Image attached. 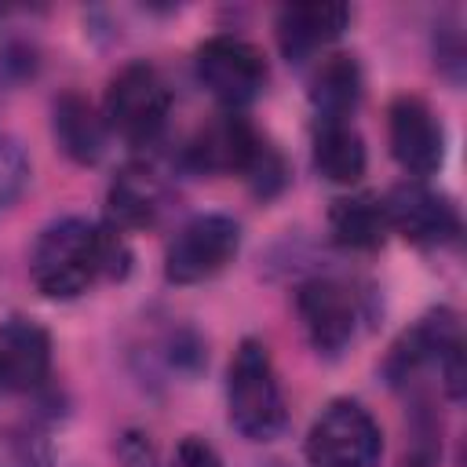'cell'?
I'll use <instances>...</instances> for the list:
<instances>
[{
	"label": "cell",
	"instance_id": "5b68a950",
	"mask_svg": "<svg viewBox=\"0 0 467 467\" xmlns=\"http://www.w3.org/2000/svg\"><path fill=\"white\" fill-rule=\"evenodd\" d=\"M241 248V226L230 215L208 212L179 226L164 252V274L175 285H197L219 274Z\"/></svg>",
	"mask_w": 467,
	"mask_h": 467
},
{
	"label": "cell",
	"instance_id": "5bb4252c",
	"mask_svg": "<svg viewBox=\"0 0 467 467\" xmlns=\"http://www.w3.org/2000/svg\"><path fill=\"white\" fill-rule=\"evenodd\" d=\"M314 168L328 182H358L365 175V142L350 120H317Z\"/></svg>",
	"mask_w": 467,
	"mask_h": 467
},
{
	"label": "cell",
	"instance_id": "d6986e66",
	"mask_svg": "<svg viewBox=\"0 0 467 467\" xmlns=\"http://www.w3.org/2000/svg\"><path fill=\"white\" fill-rule=\"evenodd\" d=\"M0 467H47V452L33 434H4Z\"/></svg>",
	"mask_w": 467,
	"mask_h": 467
},
{
	"label": "cell",
	"instance_id": "e0dca14e",
	"mask_svg": "<svg viewBox=\"0 0 467 467\" xmlns=\"http://www.w3.org/2000/svg\"><path fill=\"white\" fill-rule=\"evenodd\" d=\"M164 186L150 168H124L109 186V215L120 226H153L164 212Z\"/></svg>",
	"mask_w": 467,
	"mask_h": 467
},
{
	"label": "cell",
	"instance_id": "ffe728a7",
	"mask_svg": "<svg viewBox=\"0 0 467 467\" xmlns=\"http://www.w3.org/2000/svg\"><path fill=\"white\" fill-rule=\"evenodd\" d=\"M117 456H120V467H157L153 441L142 431H128L117 445Z\"/></svg>",
	"mask_w": 467,
	"mask_h": 467
},
{
	"label": "cell",
	"instance_id": "8992f818",
	"mask_svg": "<svg viewBox=\"0 0 467 467\" xmlns=\"http://www.w3.org/2000/svg\"><path fill=\"white\" fill-rule=\"evenodd\" d=\"M197 80L230 109L252 102L266 84V58L255 44L241 36H208L197 47Z\"/></svg>",
	"mask_w": 467,
	"mask_h": 467
},
{
	"label": "cell",
	"instance_id": "44dd1931",
	"mask_svg": "<svg viewBox=\"0 0 467 467\" xmlns=\"http://www.w3.org/2000/svg\"><path fill=\"white\" fill-rule=\"evenodd\" d=\"M175 467H223V460L204 438L186 434L179 441V449H175Z\"/></svg>",
	"mask_w": 467,
	"mask_h": 467
},
{
	"label": "cell",
	"instance_id": "3957f363",
	"mask_svg": "<svg viewBox=\"0 0 467 467\" xmlns=\"http://www.w3.org/2000/svg\"><path fill=\"white\" fill-rule=\"evenodd\" d=\"M383 452V434L372 412L350 398L321 409L306 434L310 467H372Z\"/></svg>",
	"mask_w": 467,
	"mask_h": 467
},
{
	"label": "cell",
	"instance_id": "9a60e30c",
	"mask_svg": "<svg viewBox=\"0 0 467 467\" xmlns=\"http://www.w3.org/2000/svg\"><path fill=\"white\" fill-rule=\"evenodd\" d=\"M328 226H332V237L343 248H361V252L379 248L387 230H390L387 208L376 193H350V197L332 201Z\"/></svg>",
	"mask_w": 467,
	"mask_h": 467
},
{
	"label": "cell",
	"instance_id": "ba28073f",
	"mask_svg": "<svg viewBox=\"0 0 467 467\" xmlns=\"http://www.w3.org/2000/svg\"><path fill=\"white\" fill-rule=\"evenodd\" d=\"M296 310L310 343L321 354H339L358 328V303L354 292L336 277H310L296 292Z\"/></svg>",
	"mask_w": 467,
	"mask_h": 467
},
{
	"label": "cell",
	"instance_id": "6da1fadb",
	"mask_svg": "<svg viewBox=\"0 0 467 467\" xmlns=\"http://www.w3.org/2000/svg\"><path fill=\"white\" fill-rule=\"evenodd\" d=\"M128 259L131 252L117 230L69 215L36 237L29 274L47 299H73L99 277H124Z\"/></svg>",
	"mask_w": 467,
	"mask_h": 467
},
{
	"label": "cell",
	"instance_id": "7c38bea8",
	"mask_svg": "<svg viewBox=\"0 0 467 467\" xmlns=\"http://www.w3.org/2000/svg\"><path fill=\"white\" fill-rule=\"evenodd\" d=\"M51 368V339L40 325L11 317L0 325V387L33 390Z\"/></svg>",
	"mask_w": 467,
	"mask_h": 467
},
{
	"label": "cell",
	"instance_id": "ac0fdd59",
	"mask_svg": "<svg viewBox=\"0 0 467 467\" xmlns=\"http://www.w3.org/2000/svg\"><path fill=\"white\" fill-rule=\"evenodd\" d=\"M26 179H29V157L22 142L11 135H0V212L22 193Z\"/></svg>",
	"mask_w": 467,
	"mask_h": 467
},
{
	"label": "cell",
	"instance_id": "4fadbf2b",
	"mask_svg": "<svg viewBox=\"0 0 467 467\" xmlns=\"http://www.w3.org/2000/svg\"><path fill=\"white\" fill-rule=\"evenodd\" d=\"M55 139L77 164H95L106 150V117L84 95L66 91L55 102Z\"/></svg>",
	"mask_w": 467,
	"mask_h": 467
},
{
	"label": "cell",
	"instance_id": "2e32d148",
	"mask_svg": "<svg viewBox=\"0 0 467 467\" xmlns=\"http://www.w3.org/2000/svg\"><path fill=\"white\" fill-rule=\"evenodd\" d=\"M358 99H361L358 62L350 55H328L310 80V102L317 109V120H350Z\"/></svg>",
	"mask_w": 467,
	"mask_h": 467
},
{
	"label": "cell",
	"instance_id": "52a82bcc",
	"mask_svg": "<svg viewBox=\"0 0 467 467\" xmlns=\"http://www.w3.org/2000/svg\"><path fill=\"white\" fill-rule=\"evenodd\" d=\"M186 157H190V164L197 171H208V175H234V171H241V175L252 179L255 168L270 157V150L263 146V139L252 131V124L244 117L223 113V117H215L212 124H204L193 135Z\"/></svg>",
	"mask_w": 467,
	"mask_h": 467
},
{
	"label": "cell",
	"instance_id": "7a4b0ae2",
	"mask_svg": "<svg viewBox=\"0 0 467 467\" xmlns=\"http://www.w3.org/2000/svg\"><path fill=\"white\" fill-rule=\"evenodd\" d=\"M230 423L252 441H266L285 427V398L270 361V350L259 339H244L230 361L226 379Z\"/></svg>",
	"mask_w": 467,
	"mask_h": 467
},
{
	"label": "cell",
	"instance_id": "30bf717a",
	"mask_svg": "<svg viewBox=\"0 0 467 467\" xmlns=\"http://www.w3.org/2000/svg\"><path fill=\"white\" fill-rule=\"evenodd\" d=\"M383 208H387L390 230H398L412 244H427L431 248V244H445V241H452L460 234L456 208L441 193L427 190L423 182L394 186V193L383 201Z\"/></svg>",
	"mask_w": 467,
	"mask_h": 467
},
{
	"label": "cell",
	"instance_id": "8fae6325",
	"mask_svg": "<svg viewBox=\"0 0 467 467\" xmlns=\"http://www.w3.org/2000/svg\"><path fill=\"white\" fill-rule=\"evenodd\" d=\"M350 22L347 4L332 0H310V4H285L277 11V44L288 55V62H303L314 51H321L328 40H336Z\"/></svg>",
	"mask_w": 467,
	"mask_h": 467
},
{
	"label": "cell",
	"instance_id": "9c48e42d",
	"mask_svg": "<svg viewBox=\"0 0 467 467\" xmlns=\"http://www.w3.org/2000/svg\"><path fill=\"white\" fill-rule=\"evenodd\" d=\"M387 124H390V153L394 161L412 171V175H431L438 171L441 157H445V135L438 117L431 113V106L416 95H398L387 109Z\"/></svg>",
	"mask_w": 467,
	"mask_h": 467
},
{
	"label": "cell",
	"instance_id": "277c9868",
	"mask_svg": "<svg viewBox=\"0 0 467 467\" xmlns=\"http://www.w3.org/2000/svg\"><path fill=\"white\" fill-rule=\"evenodd\" d=\"M168 109H171V91L153 66L131 62L109 80L106 128H113L120 139L135 146L153 142L168 124Z\"/></svg>",
	"mask_w": 467,
	"mask_h": 467
}]
</instances>
